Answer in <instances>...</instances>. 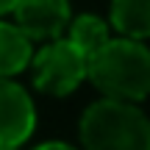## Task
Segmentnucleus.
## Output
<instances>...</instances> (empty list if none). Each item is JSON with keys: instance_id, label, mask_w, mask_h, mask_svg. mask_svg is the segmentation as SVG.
Wrapping results in <instances>:
<instances>
[{"instance_id": "nucleus-7", "label": "nucleus", "mask_w": 150, "mask_h": 150, "mask_svg": "<svg viewBox=\"0 0 150 150\" xmlns=\"http://www.w3.org/2000/svg\"><path fill=\"white\" fill-rule=\"evenodd\" d=\"M111 25L125 39H147L150 0H111Z\"/></svg>"}, {"instance_id": "nucleus-6", "label": "nucleus", "mask_w": 150, "mask_h": 150, "mask_svg": "<svg viewBox=\"0 0 150 150\" xmlns=\"http://www.w3.org/2000/svg\"><path fill=\"white\" fill-rule=\"evenodd\" d=\"M31 39L20 31L17 25L0 20V78H11V75L22 72L31 64Z\"/></svg>"}, {"instance_id": "nucleus-1", "label": "nucleus", "mask_w": 150, "mask_h": 150, "mask_svg": "<svg viewBox=\"0 0 150 150\" xmlns=\"http://www.w3.org/2000/svg\"><path fill=\"white\" fill-rule=\"evenodd\" d=\"M86 78L111 100H142L150 95V47L139 39H108L86 59Z\"/></svg>"}, {"instance_id": "nucleus-10", "label": "nucleus", "mask_w": 150, "mask_h": 150, "mask_svg": "<svg viewBox=\"0 0 150 150\" xmlns=\"http://www.w3.org/2000/svg\"><path fill=\"white\" fill-rule=\"evenodd\" d=\"M14 6H17V0H0V17L8 14V11H14Z\"/></svg>"}, {"instance_id": "nucleus-11", "label": "nucleus", "mask_w": 150, "mask_h": 150, "mask_svg": "<svg viewBox=\"0 0 150 150\" xmlns=\"http://www.w3.org/2000/svg\"><path fill=\"white\" fill-rule=\"evenodd\" d=\"M0 150H14V147H0Z\"/></svg>"}, {"instance_id": "nucleus-5", "label": "nucleus", "mask_w": 150, "mask_h": 150, "mask_svg": "<svg viewBox=\"0 0 150 150\" xmlns=\"http://www.w3.org/2000/svg\"><path fill=\"white\" fill-rule=\"evenodd\" d=\"M70 0H17L14 25L31 42H53L70 25Z\"/></svg>"}, {"instance_id": "nucleus-3", "label": "nucleus", "mask_w": 150, "mask_h": 150, "mask_svg": "<svg viewBox=\"0 0 150 150\" xmlns=\"http://www.w3.org/2000/svg\"><path fill=\"white\" fill-rule=\"evenodd\" d=\"M33 64V86L45 95L64 97L86 78V56L70 42V39H53L36 56Z\"/></svg>"}, {"instance_id": "nucleus-9", "label": "nucleus", "mask_w": 150, "mask_h": 150, "mask_svg": "<svg viewBox=\"0 0 150 150\" xmlns=\"http://www.w3.org/2000/svg\"><path fill=\"white\" fill-rule=\"evenodd\" d=\"M33 150H75V147L67 145V142H45V145L33 147Z\"/></svg>"}, {"instance_id": "nucleus-8", "label": "nucleus", "mask_w": 150, "mask_h": 150, "mask_svg": "<svg viewBox=\"0 0 150 150\" xmlns=\"http://www.w3.org/2000/svg\"><path fill=\"white\" fill-rule=\"evenodd\" d=\"M70 42L75 45V47L81 50V53L89 59V56H95L97 50L103 47V45L108 42V25H106V20H100V17H95V14H81V17H75V20H70Z\"/></svg>"}, {"instance_id": "nucleus-2", "label": "nucleus", "mask_w": 150, "mask_h": 150, "mask_svg": "<svg viewBox=\"0 0 150 150\" xmlns=\"http://www.w3.org/2000/svg\"><path fill=\"white\" fill-rule=\"evenodd\" d=\"M81 142L83 150H150V120L134 103L103 97L81 117Z\"/></svg>"}, {"instance_id": "nucleus-4", "label": "nucleus", "mask_w": 150, "mask_h": 150, "mask_svg": "<svg viewBox=\"0 0 150 150\" xmlns=\"http://www.w3.org/2000/svg\"><path fill=\"white\" fill-rule=\"evenodd\" d=\"M36 128L33 100L20 83L0 78V147H20Z\"/></svg>"}]
</instances>
